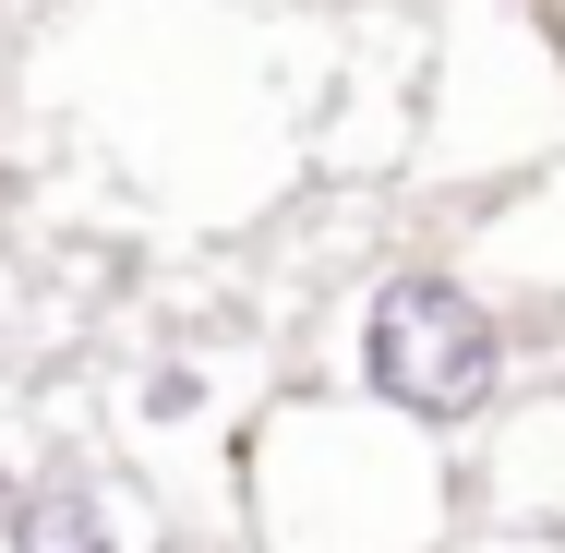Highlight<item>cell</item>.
<instances>
[{
  "label": "cell",
  "instance_id": "obj_4",
  "mask_svg": "<svg viewBox=\"0 0 565 553\" xmlns=\"http://www.w3.org/2000/svg\"><path fill=\"white\" fill-rule=\"evenodd\" d=\"M0 493H12V457H0Z\"/></svg>",
  "mask_w": 565,
  "mask_h": 553
},
{
  "label": "cell",
  "instance_id": "obj_2",
  "mask_svg": "<svg viewBox=\"0 0 565 553\" xmlns=\"http://www.w3.org/2000/svg\"><path fill=\"white\" fill-rule=\"evenodd\" d=\"M0 553H132L97 469H36L0 493Z\"/></svg>",
  "mask_w": 565,
  "mask_h": 553
},
{
  "label": "cell",
  "instance_id": "obj_3",
  "mask_svg": "<svg viewBox=\"0 0 565 553\" xmlns=\"http://www.w3.org/2000/svg\"><path fill=\"white\" fill-rule=\"evenodd\" d=\"M132 410H145V422H193V410H205V373H193V361H157Z\"/></svg>",
  "mask_w": 565,
  "mask_h": 553
},
{
  "label": "cell",
  "instance_id": "obj_1",
  "mask_svg": "<svg viewBox=\"0 0 565 553\" xmlns=\"http://www.w3.org/2000/svg\"><path fill=\"white\" fill-rule=\"evenodd\" d=\"M505 361H518V337L493 313V289L457 277V265H385V277L361 289L349 373H361V397H373L385 422H409V434L481 422V410L505 397Z\"/></svg>",
  "mask_w": 565,
  "mask_h": 553
}]
</instances>
